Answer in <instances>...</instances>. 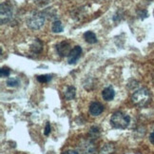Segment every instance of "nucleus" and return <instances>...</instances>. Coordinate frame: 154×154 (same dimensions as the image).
Returning a JSON list of instances; mask_svg holds the SVG:
<instances>
[{
	"mask_svg": "<svg viewBox=\"0 0 154 154\" xmlns=\"http://www.w3.org/2000/svg\"><path fill=\"white\" fill-rule=\"evenodd\" d=\"M130 123V117L122 111H116L111 115L110 125L117 129H126Z\"/></svg>",
	"mask_w": 154,
	"mask_h": 154,
	"instance_id": "f03ea898",
	"label": "nucleus"
},
{
	"mask_svg": "<svg viewBox=\"0 0 154 154\" xmlns=\"http://www.w3.org/2000/svg\"><path fill=\"white\" fill-rule=\"evenodd\" d=\"M14 4L10 0L5 1L0 5V21L1 24H8L14 18Z\"/></svg>",
	"mask_w": 154,
	"mask_h": 154,
	"instance_id": "7ed1b4c3",
	"label": "nucleus"
},
{
	"mask_svg": "<svg viewBox=\"0 0 154 154\" xmlns=\"http://www.w3.org/2000/svg\"><path fill=\"white\" fill-rule=\"evenodd\" d=\"M138 15L140 16V18H145V17L147 16V11H138Z\"/></svg>",
	"mask_w": 154,
	"mask_h": 154,
	"instance_id": "aec40b11",
	"label": "nucleus"
},
{
	"mask_svg": "<svg viewBox=\"0 0 154 154\" xmlns=\"http://www.w3.org/2000/svg\"><path fill=\"white\" fill-rule=\"evenodd\" d=\"M76 151L79 154H95L96 146L94 141L90 138H83L76 145Z\"/></svg>",
	"mask_w": 154,
	"mask_h": 154,
	"instance_id": "39448f33",
	"label": "nucleus"
},
{
	"mask_svg": "<svg viewBox=\"0 0 154 154\" xmlns=\"http://www.w3.org/2000/svg\"><path fill=\"white\" fill-rule=\"evenodd\" d=\"M19 84H20V81L17 77H11V78L7 80V85L8 87H11V88H16L19 86Z\"/></svg>",
	"mask_w": 154,
	"mask_h": 154,
	"instance_id": "dca6fc26",
	"label": "nucleus"
},
{
	"mask_svg": "<svg viewBox=\"0 0 154 154\" xmlns=\"http://www.w3.org/2000/svg\"><path fill=\"white\" fill-rule=\"evenodd\" d=\"M84 39L87 43L88 44H95L97 43V37H96V34L94 33L93 32H86L84 33Z\"/></svg>",
	"mask_w": 154,
	"mask_h": 154,
	"instance_id": "9b49d317",
	"label": "nucleus"
},
{
	"mask_svg": "<svg viewBox=\"0 0 154 154\" xmlns=\"http://www.w3.org/2000/svg\"><path fill=\"white\" fill-rule=\"evenodd\" d=\"M45 23V14L41 11H32L31 13L26 20V24L28 28L33 31L41 29L44 26Z\"/></svg>",
	"mask_w": 154,
	"mask_h": 154,
	"instance_id": "20e7f679",
	"label": "nucleus"
},
{
	"mask_svg": "<svg viewBox=\"0 0 154 154\" xmlns=\"http://www.w3.org/2000/svg\"><path fill=\"white\" fill-rule=\"evenodd\" d=\"M149 141L154 145V130H153V131H152V132L150 133V135H149Z\"/></svg>",
	"mask_w": 154,
	"mask_h": 154,
	"instance_id": "4be33fe9",
	"label": "nucleus"
},
{
	"mask_svg": "<svg viewBox=\"0 0 154 154\" xmlns=\"http://www.w3.org/2000/svg\"><path fill=\"white\" fill-rule=\"evenodd\" d=\"M151 95L149 91L146 88H141L136 91L131 96V102L138 108H146L150 103Z\"/></svg>",
	"mask_w": 154,
	"mask_h": 154,
	"instance_id": "f257e3e1",
	"label": "nucleus"
},
{
	"mask_svg": "<svg viewBox=\"0 0 154 154\" xmlns=\"http://www.w3.org/2000/svg\"><path fill=\"white\" fill-rule=\"evenodd\" d=\"M43 46H44V44L42 41L38 38H34L33 42L32 43L31 47H29V50H31V51L32 53H35V54H36V53H40L43 51Z\"/></svg>",
	"mask_w": 154,
	"mask_h": 154,
	"instance_id": "1a4fd4ad",
	"label": "nucleus"
},
{
	"mask_svg": "<svg viewBox=\"0 0 154 154\" xmlns=\"http://www.w3.org/2000/svg\"><path fill=\"white\" fill-rule=\"evenodd\" d=\"M115 152H116L115 146L111 144H108L100 150V152L98 154H115Z\"/></svg>",
	"mask_w": 154,
	"mask_h": 154,
	"instance_id": "2eb2a0df",
	"label": "nucleus"
},
{
	"mask_svg": "<svg viewBox=\"0 0 154 154\" xmlns=\"http://www.w3.org/2000/svg\"><path fill=\"white\" fill-rule=\"evenodd\" d=\"M45 135L46 136H48L50 133H51V124L48 122L47 123V125H46V128H45V131H44Z\"/></svg>",
	"mask_w": 154,
	"mask_h": 154,
	"instance_id": "6ab92c4d",
	"label": "nucleus"
},
{
	"mask_svg": "<svg viewBox=\"0 0 154 154\" xmlns=\"http://www.w3.org/2000/svg\"><path fill=\"white\" fill-rule=\"evenodd\" d=\"M100 134H101V131H100V128L98 127H91L90 132H88V138L92 141L97 140L100 137Z\"/></svg>",
	"mask_w": 154,
	"mask_h": 154,
	"instance_id": "4468645a",
	"label": "nucleus"
},
{
	"mask_svg": "<svg viewBox=\"0 0 154 154\" xmlns=\"http://www.w3.org/2000/svg\"><path fill=\"white\" fill-rule=\"evenodd\" d=\"M52 79V76L50 74H44V75H38L37 80L40 83H49Z\"/></svg>",
	"mask_w": 154,
	"mask_h": 154,
	"instance_id": "f3484780",
	"label": "nucleus"
},
{
	"mask_svg": "<svg viewBox=\"0 0 154 154\" xmlns=\"http://www.w3.org/2000/svg\"><path fill=\"white\" fill-rule=\"evenodd\" d=\"M81 54H82V48L80 46H75L72 50V51L69 52V54L68 56V63L69 65L75 64L79 60V58L81 57Z\"/></svg>",
	"mask_w": 154,
	"mask_h": 154,
	"instance_id": "0eeeda50",
	"label": "nucleus"
},
{
	"mask_svg": "<svg viewBox=\"0 0 154 154\" xmlns=\"http://www.w3.org/2000/svg\"><path fill=\"white\" fill-rule=\"evenodd\" d=\"M104 111V106L99 102H92L90 105V113L92 116H98Z\"/></svg>",
	"mask_w": 154,
	"mask_h": 154,
	"instance_id": "6e6552de",
	"label": "nucleus"
},
{
	"mask_svg": "<svg viewBox=\"0 0 154 154\" xmlns=\"http://www.w3.org/2000/svg\"><path fill=\"white\" fill-rule=\"evenodd\" d=\"M51 31L54 33H60L64 31V26L60 20H54L51 25Z\"/></svg>",
	"mask_w": 154,
	"mask_h": 154,
	"instance_id": "ddd939ff",
	"label": "nucleus"
},
{
	"mask_svg": "<svg viewBox=\"0 0 154 154\" xmlns=\"http://www.w3.org/2000/svg\"><path fill=\"white\" fill-rule=\"evenodd\" d=\"M72 48H70V44L68 41H61L56 45V51L59 56L65 57L69 56V52L72 51Z\"/></svg>",
	"mask_w": 154,
	"mask_h": 154,
	"instance_id": "423d86ee",
	"label": "nucleus"
},
{
	"mask_svg": "<svg viewBox=\"0 0 154 154\" xmlns=\"http://www.w3.org/2000/svg\"><path fill=\"white\" fill-rule=\"evenodd\" d=\"M11 73V69L7 67H3L0 69V75L1 77H9Z\"/></svg>",
	"mask_w": 154,
	"mask_h": 154,
	"instance_id": "a211bd4d",
	"label": "nucleus"
},
{
	"mask_svg": "<svg viewBox=\"0 0 154 154\" xmlns=\"http://www.w3.org/2000/svg\"><path fill=\"white\" fill-rule=\"evenodd\" d=\"M62 154H79L76 150H73V149H68L66 151L62 152Z\"/></svg>",
	"mask_w": 154,
	"mask_h": 154,
	"instance_id": "412c9836",
	"label": "nucleus"
},
{
	"mask_svg": "<svg viewBox=\"0 0 154 154\" xmlns=\"http://www.w3.org/2000/svg\"><path fill=\"white\" fill-rule=\"evenodd\" d=\"M75 93H76L75 88L73 86H69L67 88V90L64 92V97L65 99H67L69 101V100H72L75 97Z\"/></svg>",
	"mask_w": 154,
	"mask_h": 154,
	"instance_id": "f8f14e48",
	"label": "nucleus"
},
{
	"mask_svg": "<svg viewBox=\"0 0 154 154\" xmlns=\"http://www.w3.org/2000/svg\"><path fill=\"white\" fill-rule=\"evenodd\" d=\"M102 97L104 98V100H106V101H108V102L113 100L115 97V91L113 90V88L112 87L105 88L102 91Z\"/></svg>",
	"mask_w": 154,
	"mask_h": 154,
	"instance_id": "9d476101",
	"label": "nucleus"
}]
</instances>
